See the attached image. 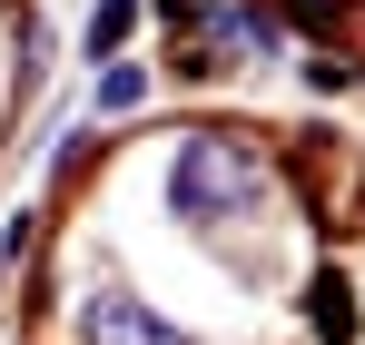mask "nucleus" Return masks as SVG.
Listing matches in <instances>:
<instances>
[{"mask_svg": "<svg viewBox=\"0 0 365 345\" xmlns=\"http://www.w3.org/2000/svg\"><path fill=\"white\" fill-rule=\"evenodd\" d=\"M119 30H128V0H99V20H89V50H119Z\"/></svg>", "mask_w": 365, "mask_h": 345, "instance_id": "nucleus-4", "label": "nucleus"}, {"mask_svg": "<svg viewBox=\"0 0 365 345\" xmlns=\"http://www.w3.org/2000/svg\"><path fill=\"white\" fill-rule=\"evenodd\" d=\"M316 326H326V336H356V316H346V287H336V277H316Z\"/></svg>", "mask_w": 365, "mask_h": 345, "instance_id": "nucleus-3", "label": "nucleus"}, {"mask_svg": "<svg viewBox=\"0 0 365 345\" xmlns=\"http://www.w3.org/2000/svg\"><path fill=\"white\" fill-rule=\"evenodd\" d=\"M178 217H257L267 207V158L247 138H187L178 168H168Z\"/></svg>", "mask_w": 365, "mask_h": 345, "instance_id": "nucleus-1", "label": "nucleus"}, {"mask_svg": "<svg viewBox=\"0 0 365 345\" xmlns=\"http://www.w3.org/2000/svg\"><path fill=\"white\" fill-rule=\"evenodd\" d=\"M79 336L89 345H187V326H168L158 306H138L128 287H99L89 306H79Z\"/></svg>", "mask_w": 365, "mask_h": 345, "instance_id": "nucleus-2", "label": "nucleus"}]
</instances>
